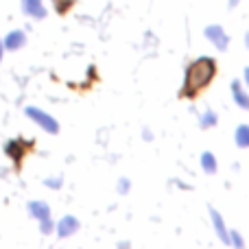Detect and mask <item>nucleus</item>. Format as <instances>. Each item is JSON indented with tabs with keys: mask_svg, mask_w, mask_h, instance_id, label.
<instances>
[{
	"mask_svg": "<svg viewBox=\"0 0 249 249\" xmlns=\"http://www.w3.org/2000/svg\"><path fill=\"white\" fill-rule=\"evenodd\" d=\"M232 99H234V103L238 105L241 109H249V94L245 90H243V83L241 81H232Z\"/></svg>",
	"mask_w": 249,
	"mask_h": 249,
	"instance_id": "obj_10",
	"label": "nucleus"
},
{
	"mask_svg": "<svg viewBox=\"0 0 249 249\" xmlns=\"http://www.w3.org/2000/svg\"><path fill=\"white\" fill-rule=\"evenodd\" d=\"M228 245H232L234 249H245V241H243V236H241V232H236V230H230V234H228Z\"/></svg>",
	"mask_w": 249,
	"mask_h": 249,
	"instance_id": "obj_13",
	"label": "nucleus"
},
{
	"mask_svg": "<svg viewBox=\"0 0 249 249\" xmlns=\"http://www.w3.org/2000/svg\"><path fill=\"white\" fill-rule=\"evenodd\" d=\"M31 146H33V142L31 140H24V138H13V140H9L7 144H4V153L11 158V162L16 164V168H20L22 160H24V155L31 151Z\"/></svg>",
	"mask_w": 249,
	"mask_h": 249,
	"instance_id": "obj_2",
	"label": "nucleus"
},
{
	"mask_svg": "<svg viewBox=\"0 0 249 249\" xmlns=\"http://www.w3.org/2000/svg\"><path fill=\"white\" fill-rule=\"evenodd\" d=\"M243 79H245V86L249 88V66L245 68V72H243Z\"/></svg>",
	"mask_w": 249,
	"mask_h": 249,
	"instance_id": "obj_18",
	"label": "nucleus"
},
{
	"mask_svg": "<svg viewBox=\"0 0 249 249\" xmlns=\"http://www.w3.org/2000/svg\"><path fill=\"white\" fill-rule=\"evenodd\" d=\"M118 190H121V193H127V190H129V179H124V177H123V179H121V186H118Z\"/></svg>",
	"mask_w": 249,
	"mask_h": 249,
	"instance_id": "obj_17",
	"label": "nucleus"
},
{
	"mask_svg": "<svg viewBox=\"0 0 249 249\" xmlns=\"http://www.w3.org/2000/svg\"><path fill=\"white\" fill-rule=\"evenodd\" d=\"M238 2H241V0H230V9H234V7H236V4Z\"/></svg>",
	"mask_w": 249,
	"mask_h": 249,
	"instance_id": "obj_20",
	"label": "nucleus"
},
{
	"mask_svg": "<svg viewBox=\"0 0 249 249\" xmlns=\"http://www.w3.org/2000/svg\"><path fill=\"white\" fill-rule=\"evenodd\" d=\"M24 114H26V116H29L35 124H39L44 131H48V133H57V131H59V123H57L55 118L51 116V114L44 112V109L33 107V105H31V107L24 109Z\"/></svg>",
	"mask_w": 249,
	"mask_h": 249,
	"instance_id": "obj_3",
	"label": "nucleus"
},
{
	"mask_svg": "<svg viewBox=\"0 0 249 249\" xmlns=\"http://www.w3.org/2000/svg\"><path fill=\"white\" fill-rule=\"evenodd\" d=\"M29 212L33 219L39 221V230H42L44 234H51L53 232V221H51V208H48V203L44 201H31L29 203Z\"/></svg>",
	"mask_w": 249,
	"mask_h": 249,
	"instance_id": "obj_4",
	"label": "nucleus"
},
{
	"mask_svg": "<svg viewBox=\"0 0 249 249\" xmlns=\"http://www.w3.org/2000/svg\"><path fill=\"white\" fill-rule=\"evenodd\" d=\"M2 55H4V46H2V39H0V61H2Z\"/></svg>",
	"mask_w": 249,
	"mask_h": 249,
	"instance_id": "obj_19",
	"label": "nucleus"
},
{
	"mask_svg": "<svg viewBox=\"0 0 249 249\" xmlns=\"http://www.w3.org/2000/svg\"><path fill=\"white\" fill-rule=\"evenodd\" d=\"M210 216H212V228H214V232H216V236H219V241L228 245V238H230L228 234H230V230L225 228V221H223V216H221V212L216 210V208H210Z\"/></svg>",
	"mask_w": 249,
	"mask_h": 249,
	"instance_id": "obj_7",
	"label": "nucleus"
},
{
	"mask_svg": "<svg viewBox=\"0 0 249 249\" xmlns=\"http://www.w3.org/2000/svg\"><path fill=\"white\" fill-rule=\"evenodd\" d=\"M216 123H219V116H216L214 112H210V109H208L206 114H201V121H199V124H201L203 129H210V127H214Z\"/></svg>",
	"mask_w": 249,
	"mask_h": 249,
	"instance_id": "obj_14",
	"label": "nucleus"
},
{
	"mask_svg": "<svg viewBox=\"0 0 249 249\" xmlns=\"http://www.w3.org/2000/svg\"><path fill=\"white\" fill-rule=\"evenodd\" d=\"M24 44H26L24 31H11V33H7V37L2 39V46L7 48V51H20Z\"/></svg>",
	"mask_w": 249,
	"mask_h": 249,
	"instance_id": "obj_8",
	"label": "nucleus"
},
{
	"mask_svg": "<svg viewBox=\"0 0 249 249\" xmlns=\"http://www.w3.org/2000/svg\"><path fill=\"white\" fill-rule=\"evenodd\" d=\"M44 184H46L48 188H59V186H61V177H57V179H46Z\"/></svg>",
	"mask_w": 249,
	"mask_h": 249,
	"instance_id": "obj_16",
	"label": "nucleus"
},
{
	"mask_svg": "<svg viewBox=\"0 0 249 249\" xmlns=\"http://www.w3.org/2000/svg\"><path fill=\"white\" fill-rule=\"evenodd\" d=\"M203 35L208 37V42L214 44L219 51H228L230 46V35L225 33V29L221 24H208L206 31H203Z\"/></svg>",
	"mask_w": 249,
	"mask_h": 249,
	"instance_id": "obj_5",
	"label": "nucleus"
},
{
	"mask_svg": "<svg viewBox=\"0 0 249 249\" xmlns=\"http://www.w3.org/2000/svg\"><path fill=\"white\" fill-rule=\"evenodd\" d=\"M53 2H55L57 13H68V9L74 4V0H53Z\"/></svg>",
	"mask_w": 249,
	"mask_h": 249,
	"instance_id": "obj_15",
	"label": "nucleus"
},
{
	"mask_svg": "<svg viewBox=\"0 0 249 249\" xmlns=\"http://www.w3.org/2000/svg\"><path fill=\"white\" fill-rule=\"evenodd\" d=\"M201 168L206 173H216V158L210 153V151L201 153Z\"/></svg>",
	"mask_w": 249,
	"mask_h": 249,
	"instance_id": "obj_12",
	"label": "nucleus"
},
{
	"mask_svg": "<svg viewBox=\"0 0 249 249\" xmlns=\"http://www.w3.org/2000/svg\"><path fill=\"white\" fill-rule=\"evenodd\" d=\"M74 232H79V221L74 219V216H64V219L57 223V234H59L61 238H68V236H72Z\"/></svg>",
	"mask_w": 249,
	"mask_h": 249,
	"instance_id": "obj_9",
	"label": "nucleus"
},
{
	"mask_svg": "<svg viewBox=\"0 0 249 249\" xmlns=\"http://www.w3.org/2000/svg\"><path fill=\"white\" fill-rule=\"evenodd\" d=\"M216 74V61L212 57H199L186 70L184 88H181V96L184 99H195L203 88L210 86V81Z\"/></svg>",
	"mask_w": 249,
	"mask_h": 249,
	"instance_id": "obj_1",
	"label": "nucleus"
},
{
	"mask_svg": "<svg viewBox=\"0 0 249 249\" xmlns=\"http://www.w3.org/2000/svg\"><path fill=\"white\" fill-rule=\"evenodd\" d=\"M234 140L241 149H249V124H238L234 131Z\"/></svg>",
	"mask_w": 249,
	"mask_h": 249,
	"instance_id": "obj_11",
	"label": "nucleus"
},
{
	"mask_svg": "<svg viewBox=\"0 0 249 249\" xmlns=\"http://www.w3.org/2000/svg\"><path fill=\"white\" fill-rule=\"evenodd\" d=\"M245 46H247V51H249V31H247V35H245Z\"/></svg>",
	"mask_w": 249,
	"mask_h": 249,
	"instance_id": "obj_21",
	"label": "nucleus"
},
{
	"mask_svg": "<svg viewBox=\"0 0 249 249\" xmlns=\"http://www.w3.org/2000/svg\"><path fill=\"white\" fill-rule=\"evenodd\" d=\"M20 7L24 11V16L33 18V20H44L46 18V7H44V0H20Z\"/></svg>",
	"mask_w": 249,
	"mask_h": 249,
	"instance_id": "obj_6",
	"label": "nucleus"
}]
</instances>
